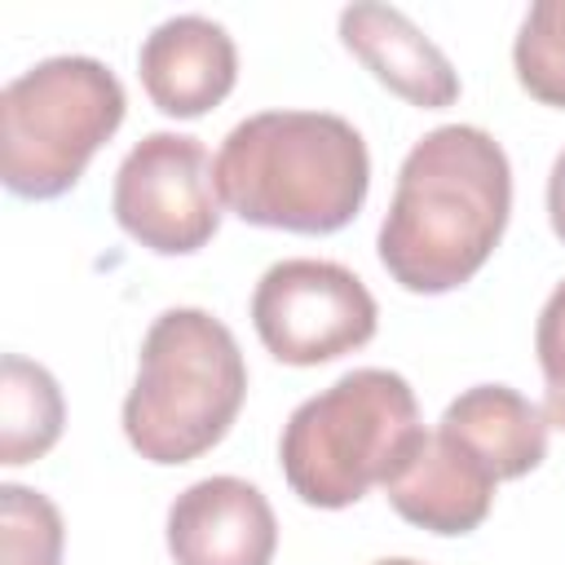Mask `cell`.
Instances as JSON below:
<instances>
[{"instance_id":"cell-1","label":"cell","mask_w":565,"mask_h":565,"mask_svg":"<svg viewBox=\"0 0 565 565\" xmlns=\"http://www.w3.org/2000/svg\"><path fill=\"white\" fill-rule=\"evenodd\" d=\"M512 212V168L503 146L477 124L424 132L402 168L380 225V265L415 296L468 282L503 238Z\"/></svg>"},{"instance_id":"cell-2","label":"cell","mask_w":565,"mask_h":565,"mask_svg":"<svg viewBox=\"0 0 565 565\" xmlns=\"http://www.w3.org/2000/svg\"><path fill=\"white\" fill-rule=\"evenodd\" d=\"M366 190V141L331 110L247 115L216 150V194L247 225L335 234L362 212Z\"/></svg>"},{"instance_id":"cell-3","label":"cell","mask_w":565,"mask_h":565,"mask_svg":"<svg viewBox=\"0 0 565 565\" xmlns=\"http://www.w3.org/2000/svg\"><path fill=\"white\" fill-rule=\"evenodd\" d=\"M247 362L234 331L207 309H163L137 353V380L124 397V437L150 463H190L238 419Z\"/></svg>"},{"instance_id":"cell-4","label":"cell","mask_w":565,"mask_h":565,"mask_svg":"<svg viewBox=\"0 0 565 565\" xmlns=\"http://www.w3.org/2000/svg\"><path fill=\"white\" fill-rule=\"evenodd\" d=\"M415 433V388L397 371L358 366L287 415L278 463L300 503L335 512L384 486Z\"/></svg>"},{"instance_id":"cell-5","label":"cell","mask_w":565,"mask_h":565,"mask_svg":"<svg viewBox=\"0 0 565 565\" xmlns=\"http://www.w3.org/2000/svg\"><path fill=\"white\" fill-rule=\"evenodd\" d=\"M119 75L84 53L26 66L0 93V177L18 199L66 194L124 124Z\"/></svg>"},{"instance_id":"cell-6","label":"cell","mask_w":565,"mask_h":565,"mask_svg":"<svg viewBox=\"0 0 565 565\" xmlns=\"http://www.w3.org/2000/svg\"><path fill=\"white\" fill-rule=\"evenodd\" d=\"M380 305L366 282L313 256L278 260L252 291V327L260 344L287 366H318L362 349L375 335Z\"/></svg>"},{"instance_id":"cell-7","label":"cell","mask_w":565,"mask_h":565,"mask_svg":"<svg viewBox=\"0 0 565 565\" xmlns=\"http://www.w3.org/2000/svg\"><path fill=\"white\" fill-rule=\"evenodd\" d=\"M110 212L128 238L154 256H190L221 225L216 163L199 137L146 132L115 172Z\"/></svg>"},{"instance_id":"cell-8","label":"cell","mask_w":565,"mask_h":565,"mask_svg":"<svg viewBox=\"0 0 565 565\" xmlns=\"http://www.w3.org/2000/svg\"><path fill=\"white\" fill-rule=\"evenodd\" d=\"M168 552L177 565H269L278 552L274 508L243 477H203L168 508Z\"/></svg>"},{"instance_id":"cell-9","label":"cell","mask_w":565,"mask_h":565,"mask_svg":"<svg viewBox=\"0 0 565 565\" xmlns=\"http://www.w3.org/2000/svg\"><path fill=\"white\" fill-rule=\"evenodd\" d=\"M384 499L393 512L428 534H472L494 503V477L450 437L415 433L393 472L384 477Z\"/></svg>"},{"instance_id":"cell-10","label":"cell","mask_w":565,"mask_h":565,"mask_svg":"<svg viewBox=\"0 0 565 565\" xmlns=\"http://www.w3.org/2000/svg\"><path fill=\"white\" fill-rule=\"evenodd\" d=\"M137 75L163 115L199 119L230 97L238 79V49L221 22L203 13H177L141 40Z\"/></svg>"},{"instance_id":"cell-11","label":"cell","mask_w":565,"mask_h":565,"mask_svg":"<svg viewBox=\"0 0 565 565\" xmlns=\"http://www.w3.org/2000/svg\"><path fill=\"white\" fill-rule=\"evenodd\" d=\"M340 40L344 49L397 97L424 110H446L459 97V75L450 57L393 4H349L340 9Z\"/></svg>"},{"instance_id":"cell-12","label":"cell","mask_w":565,"mask_h":565,"mask_svg":"<svg viewBox=\"0 0 565 565\" xmlns=\"http://www.w3.org/2000/svg\"><path fill=\"white\" fill-rule=\"evenodd\" d=\"M547 415L508 384L463 388L437 419V433L463 446L494 481H516L547 459Z\"/></svg>"},{"instance_id":"cell-13","label":"cell","mask_w":565,"mask_h":565,"mask_svg":"<svg viewBox=\"0 0 565 565\" xmlns=\"http://www.w3.org/2000/svg\"><path fill=\"white\" fill-rule=\"evenodd\" d=\"M66 424V402L57 380L22 358V353H4L0 362V463L18 468L31 463L40 455L53 450V441L62 437Z\"/></svg>"},{"instance_id":"cell-14","label":"cell","mask_w":565,"mask_h":565,"mask_svg":"<svg viewBox=\"0 0 565 565\" xmlns=\"http://www.w3.org/2000/svg\"><path fill=\"white\" fill-rule=\"evenodd\" d=\"M516 84L543 102L565 110V0H534L521 18L512 44Z\"/></svg>"},{"instance_id":"cell-15","label":"cell","mask_w":565,"mask_h":565,"mask_svg":"<svg viewBox=\"0 0 565 565\" xmlns=\"http://www.w3.org/2000/svg\"><path fill=\"white\" fill-rule=\"evenodd\" d=\"M62 512L49 494L4 481L0 486V565H62Z\"/></svg>"},{"instance_id":"cell-16","label":"cell","mask_w":565,"mask_h":565,"mask_svg":"<svg viewBox=\"0 0 565 565\" xmlns=\"http://www.w3.org/2000/svg\"><path fill=\"white\" fill-rule=\"evenodd\" d=\"M534 353H539L543 384H547L543 415H547L552 428H565V282L552 287V296H547V305L539 313Z\"/></svg>"},{"instance_id":"cell-17","label":"cell","mask_w":565,"mask_h":565,"mask_svg":"<svg viewBox=\"0 0 565 565\" xmlns=\"http://www.w3.org/2000/svg\"><path fill=\"white\" fill-rule=\"evenodd\" d=\"M547 221H552L556 238L565 243V150L556 154V163L547 172Z\"/></svg>"},{"instance_id":"cell-18","label":"cell","mask_w":565,"mask_h":565,"mask_svg":"<svg viewBox=\"0 0 565 565\" xmlns=\"http://www.w3.org/2000/svg\"><path fill=\"white\" fill-rule=\"evenodd\" d=\"M375 565H424V561H411V556H384V561H375Z\"/></svg>"}]
</instances>
